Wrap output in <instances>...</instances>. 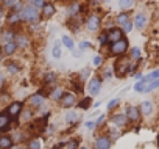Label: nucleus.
<instances>
[{"instance_id":"nucleus-1","label":"nucleus","mask_w":159,"mask_h":149,"mask_svg":"<svg viewBox=\"0 0 159 149\" xmlns=\"http://www.w3.org/2000/svg\"><path fill=\"white\" fill-rule=\"evenodd\" d=\"M20 16H22V22H28V24H36L41 17V13L38 8H34L33 5H25L20 11Z\"/></svg>"},{"instance_id":"nucleus-2","label":"nucleus","mask_w":159,"mask_h":149,"mask_svg":"<svg viewBox=\"0 0 159 149\" xmlns=\"http://www.w3.org/2000/svg\"><path fill=\"white\" fill-rule=\"evenodd\" d=\"M129 64H131V58H126L125 55L117 57V61L114 64V74L117 77H125V74L129 72Z\"/></svg>"},{"instance_id":"nucleus-3","label":"nucleus","mask_w":159,"mask_h":149,"mask_svg":"<svg viewBox=\"0 0 159 149\" xmlns=\"http://www.w3.org/2000/svg\"><path fill=\"white\" fill-rule=\"evenodd\" d=\"M128 50H129V42H128L126 38H123V39H120L117 42L109 44V55L111 57H122Z\"/></svg>"},{"instance_id":"nucleus-4","label":"nucleus","mask_w":159,"mask_h":149,"mask_svg":"<svg viewBox=\"0 0 159 149\" xmlns=\"http://www.w3.org/2000/svg\"><path fill=\"white\" fill-rule=\"evenodd\" d=\"M84 27H86V30H89V32H97L102 25H103V21H102V17L98 16V14H89L86 19H84V24H83Z\"/></svg>"},{"instance_id":"nucleus-5","label":"nucleus","mask_w":159,"mask_h":149,"mask_svg":"<svg viewBox=\"0 0 159 149\" xmlns=\"http://www.w3.org/2000/svg\"><path fill=\"white\" fill-rule=\"evenodd\" d=\"M123 38H125V33H123V30L120 27H114V28L108 30V42L109 44L117 42V41L123 39Z\"/></svg>"},{"instance_id":"nucleus-6","label":"nucleus","mask_w":159,"mask_h":149,"mask_svg":"<svg viewBox=\"0 0 159 149\" xmlns=\"http://www.w3.org/2000/svg\"><path fill=\"white\" fill-rule=\"evenodd\" d=\"M100 90H102V79H100V77L91 79L89 83H88V91H89V94H91V96H97V94L100 93Z\"/></svg>"},{"instance_id":"nucleus-7","label":"nucleus","mask_w":159,"mask_h":149,"mask_svg":"<svg viewBox=\"0 0 159 149\" xmlns=\"http://www.w3.org/2000/svg\"><path fill=\"white\" fill-rule=\"evenodd\" d=\"M75 102H76V94H73V93H64V94L61 96V99H59V104H61V107H64V108L73 107Z\"/></svg>"},{"instance_id":"nucleus-8","label":"nucleus","mask_w":159,"mask_h":149,"mask_svg":"<svg viewBox=\"0 0 159 149\" xmlns=\"http://www.w3.org/2000/svg\"><path fill=\"white\" fill-rule=\"evenodd\" d=\"M7 113H8V116L10 118H17L20 113H22V102H19V101H14V102H11L10 105H8V110H7Z\"/></svg>"},{"instance_id":"nucleus-9","label":"nucleus","mask_w":159,"mask_h":149,"mask_svg":"<svg viewBox=\"0 0 159 149\" xmlns=\"http://www.w3.org/2000/svg\"><path fill=\"white\" fill-rule=\"evenodd\" d=\"M125 115H126L128 121H131V122H136V121H139V119H140V115H142V113H140V108H139V107L129 105V107L126 108Z\"/></svg>"},{"instance_id":"nucleus-10","label":"nucleus","mask_w":159,"mask_h":149,"mask_svg":"<svg viewBox=\"0 0 159 149\" xmlns=\"http://www.w3.org/2000/svg\"><path fill=\"white\" fill-rule=\"evenodd\" d=\"M41 14H42V17L50 19V17H53L56 14V7L52 2H45V5L41 8Z\"/></svg>"},{"instance_id":"nucleus-11","label":"nucleus","mask_w":159,"mask_h":149,"mask_svg":"<svg viewBox=\"0 0 159 149\" xmlns=\"http://www.w3.org/2000/svg\"><path fill=\"white\" fill-rule=\"evenodd\" d=\"M111 122H112L116 127L122 129V127H125V126L128 124V118H126L125 113H117V115H112V116H111Z\"/></svg>"},{"instance_id":"nucleus-12","label":"nucleus","mask_w":159,"mask_h":149,"mask_svg":"<svg viewBox=\"0 0 159 149\" xmlns=\"http://www.w3.org/2000/svg\"><path fill=\"white\" fill-rule=\"evenodd\" d=\"M147 21H148V19H147V16H145L143 13H137V14L134 16V22H133V24H134V28H137V30L142 32V30L147 27Z\"/></svg>"},{"instance_id":"nucleus-13","label":"nucleus","mask_w":159,"mask_h":149,"mask_svg":"<svg viewBox=\"0 0 159 149\" xmlns=\"http://www.w3.org/2000/svg\"><path fill=\"white\" fill-rule=\"evenodd\" d=\"M95 147L97 149H109L111 147V138L106 135H98L95 140Z\"/></svg>"},{"instance_id":"nucleus-14","label":"nucleus","mask_w":159,"mask_h":149,"mask_svg":"<svg viewBox=\"0 0 159 149\" xmlns=\"http://www.w3.org/2000/svg\"><path fill=\"white\" fill-rule=\"evenodd\" d=\"M2 52H3V55H7V57H13V55L17 52V44H16V41H8V42H5L3 47H2Z\"/></svg>"},{"instance_id":"nucleus-15","label":"nucleus","mask_w":159,"mask_h":149,"mask_svg":"<svg viewBox=\"0 0 159 149\" xmlns=\"http://www.w3.org/2000/svg\"><path fill=\"white\" fill-rule=\"evenodd\" d=\"M7 22H8V25H11V27L19 25V24L22 22V16H20V13H13V11H10L8 16H7Z\"/></svg>"},{"instance_id":"nucleus-16","label":"nucleus","mask_w":159,"mask_h":149,"mask_svg":"<svg viewBox=\"0 0 159 149\" xmlns=\"http://www.w3.org/2000/svg\"><path fill=\"white\" fill-rule=\"evenodd\" d=\"M16 44H17V49H24V50H25V49L30 46V39H28L27 35L17 33V36H16Z\"/></svg>"},{"instance_id":"nucleus-17","label":"nucleus","mask_w":159,"mask_h":149,"mask_svg":"<svg viewBox=\"0 0 159 149\" xmlns=\"http://www.w3.org/2000/svg\"><path fill=\"white\" fill-rule=\"evenodd\" d=\"M44 101H45V96L41 94V93H36V94H33V96L28 99V102H30L31 107H41V105L44 104Z\"/></svg>"},{"instance_id":"nucleus-18","label":"nucleus","mask_w":159,"mask_h":149,"mask_svg":"<svg viewBox=\"0 0 159 149\" xmlns=\"http://www.w3.org/2000/svg\"><path fill=\"white\" fill-rule=\"evenodd\" d=\"M13 146V137L3 135L0 137V149H10Z\"/></svg>"},{"instance_id":"nucleus-19","label":"nucleus","mask_w":159,"mask_h":149,"mask_svg":"<svg viewBox=\"0 0 159 149\" xmlns=\"http://www.w3.org/2000/svg\"><path fill=\"white\" fill-rule=\"evenodd\" d=\"M10 116L5 113H0V130H8L10 129Z\"/></svg>"},{"instance_id":"nucleus-20","label":"nucleus","mask_w":159,"mask_h":149,"mask_svg":"<svg viewBox=\"0 0 159 149\" xmlns=\"http://www.w3.org/2000/svg\"><path fill=\"white\" fill-rule=\"evenodd\" d=\"M7 71H8L10 76H17V74L20 72V66H19L17 63L11 61V63H8V64H7Z\"/></svg>"},{"instance_id":"nucleus-21","label":"nucleus","mask_w":159,"mask_h":149,"mask_svg":"<svg viewBox=\"0 0 159 149\" xmlns=\"http://www.w3.org/2000/svg\"><path fill=\"white\" fill-rule=\"evenodd\" d=\"M2 36H3V41H5V42H8V41H16L17 33H16V32L13 30V27H11V28L5 30V32L2 33Z\"/></svg>"},{"instance_id":"nucleus-22","label":"nucleus","mask_w":159,"mask_h":149,"mask_svg":"<svg viewBox=\"0 0 159 149\" xmlns=\"http://www.w3.org/2000/svg\"><path fill=\"white\" fill-rule=\"evenodd\" d=\"M151 112H153V104L150 101H143L142 105H140V113L148 116V115H151Z\"/></svg>"},{"instance_id":"nucleus-23","label":"nucleus","mask_w":159,"mask_h":149,"mask_svg":"<svg viewBox=\"0 0 159 149\" xmlns=\"http://www.w3.org/2000/svg\"><path fill=\"white\" fill-rule=\"evenodd\" d=\"M61 46H62L61 41H58V42H55V46H53V49H52V55H53L55 60H59L61 55H62V47H61Z\"/></svg>"},{"instance_id":"nucleus-24","label":"nucleus","mask_w":159,"mask_h":149,"mask_svg":"<svg viewBox=\"0 0 159 149\" xmlns=\"http://www.w3.org/2000/svg\"><path fill=\"white\" fill-rule=\"evenodd\" d=\"M114 21H116V24L120 27V25H123L125 22H128V21H129V14H128V13H125V11H123V13H119V14L116 16V19H114Z\"/></svg>"},{"instance_id":"nucleus-25","label":"nucleus","mask_w":159,"mask_h":149,"mask_svg":"<svg viewBox=\"0 0 159 149\" xmlns=\"http://www.w3.org/2000/svg\"><path fill=\"white\" fill-rule=\"evenodd\" d=\"M78 118H80V113H76V112H67L66 116H64V121L69 122V124H73V122L78 121Z\"/></svg>"},{"instance_id":"nucleus-26","label":"nucleus","mask_w":159,"mask_h":149,"mask_svg":"<svg viewBox=\"0 0 159 149\" xmlns=\"http://www.w3.org/2000/svg\"><path fill=\"white\" fill-rule=\"evenodd\" d=\"M61 44H62L64 47H67L69 50H73V49H75V42H73V39H72L70 36H67V35L61 38Z\"/></svg>"},{"instance_id":"nucleus-27","label":"nucleus","mask_w":159,"mask_h":149,"mask_svg":"<svg viewBox=\"0 0 159 149\" xmlns=\"http://www.w3.org/2000/svg\"><path fill=\"white\" fill-rule=\"evenodd\" d=\"M156 88H159V79H156V80H153V82L145 83V87H143V91H142V93H150V91H154Z\"/></svg>"},{"instance_id":"nucleus-28","label":"nucleus","mask_w":159,"mask_h":149,"mask_svg":"<svg viewBox=\"0 0 159 149\" xmlns=\"http://www.w3.org/2000/svg\"><path fill=\"white\" fill-rule=\"evenodd\" d=\"M156 79H159V69H154V71H151L150 74H147V76L142 79L145 83H148V82H153V80H156Z\"/></svg>"},{"instance_id":"nucleus-29","label":"nucleus","mask_w":159,"mask_h":149,"mask_svg":"<svg viewBox=\"0 0 159 149\" xmlns=\"http://www.w3.org/2000/svg\"><path fill=\"white\" fill-rule=\"evenodd\" d=\"M97 41H98L100 47H105L106 44H109V42H108V32H106V30H105V32H100V35L97 36Z\"/></svg>"},{"instance_id":"nucleus-30","label":"nucleus","mask_w":159,"mask_h":149,"mask_svg":"<svg viewBox=\"0 0 159 149\" xmlns=\"http://www.w3.org/2000/svg\"><path fill=\"white\" fill-rule=\"evenodd\" d=\"M129 58H131V61L140 60V49L139 47H131L129 49Z\"/></svg>"},{"instance_id":"nucleus-31","label":"nucleus","mask_w":159,"mask_h":149,"mask_svg":"<svg viewBox=\"0 0 159 149\" xmlns=\"http://www.w3.org/2000/svg\"><path fill=\"white\" fill-rule=\"evenodd\" d=\"M62 94H64V90H62L61 87L53 88V91H50V97H52V99H55V101H59Z\"/></svg>"},{"instance_id":"nucleus-32","label":"nucleus","mask_w":159,"mask_h":149,"mask_svg":"<svg viewBox=\"0 0 159 149\" xmlns=\"http://www.w3.org/2000/svg\"><path fill=\"white\" fill-rule=\"evenodd\" d=\"M133 5H134V0H119V8L123 11L129 10Z\"/></svg>"},{"instance_id":"nucleus-33","label":"nucleus","mask_w":159,"mask_h":149,"mask_svg":"<svg viewBox=\"0 0 159 149\" xmlns=\"http://www.w3.org/2000/svg\"><path fill=\"white\" fill-rule=\"evenodd\" d=\"M56 82V74L55 72H47L45 77H44V83L48 85V83H55Z\"/></svg>"},{"instance_id":"nucleus-34","label":"nucleus","mask_w":159,"mask_h":149,"mask_svg":"<svg viewBox=\"0 0 159 149\" xmlns=\"http://www.w3.org/2000/svg\"><path fill=\"white\" fill-rule=\"evenodd\" d=\"M103 61H105V57H103V55H95V57L92 58L94 67H102V66H103Z\"/></svg>"},{"instance_id":"nucleus-35","label":"nucleus","mask_w":159,"mask_h":149,"mask_svg":"<svg viewBox=\"0 0 159 149\" xmlns=\"http://www.w3.org/2000/svg\"><path fill=\"white\" fill-rule=\"evenodd\" d=\"M120 28L123 30V33H125V35H128V33H131V32H133V28H134V24H133L131 21H128V22H125L123 25H120Z\"/></svg>"},{"instance_id":"nucleus-36","label":"nucleus","mask_w":159,"mask_h":149,"mask_svg":"<svg viewBox=\"0 0 159 149\" xmlns=\"http://www.w3.org/2000/svg\"><path fill=\"white\" fill-rule=\"evenodd\" d=\"M91 105H92V99H91V97H84L81 102L78 104V107H80V108H83V110H88Z\"/></svg>"},{"instance_id":"nucleus-37","label":"nucleus","mask_w":159,"mask_h":149,"mask_svg":"<svg viewBox=\"0 0 159 149\" xmlns=\"http://www.w3.org/2000/svg\"><path fill=\"white\" fill-rule=\"evenodd\" d=\"M45 2H47V0H28V3L33 5L34 8H38V10H41L45 5Z\"/></svg>"},{"instance_id":"nucleus-38","label":"nucleus","mask_w":159,"mask_h":149,"mask_svg":"<svg viewBox=\"0 0 159 149\" xmlns=\"http://www.w3.org/2000/svg\"><path fill=\"white\" fill-rule=\"evenodd\" d=\"M28 149H41V141L38 138H33L28 141Z\"/></svg>"},{"instance_id":"nucleus-39","label":"nucleus","mask_w":159,"mask_h":149,"mask_svg":"<svg viewBox=\"0 0 159 149\" xmlns=\"http://www.w3.org/2000/svg\"><path fill=\"white\" fill-rule=\"evenodd\" d=\"M17 2H19V0H2V7H3V8H10V10H11Z\"/></svg>"},{"instance_id":"nucleus-40","label":"nucleus","mask_w":159,"mask_h":149,"mask_svg":"<svg viewBox=\"0 0 159 149\" xmlns=\"http://www.w3.org/2000/svg\"><path fill=\"white\" fill-rule=\"evenodd\" d=\"M89 74H91V71H89L88 67H84L83 71H80V74H78V76H80V80H81V82H84V80L89 77Z\"/></svg>"},{"instance_id":"nucleus-41","label":"nucleus","mask_w":159,"mask_h":149,"mask_svg":"<svg viewBox=\"0 0 159 149\" xmlns=\"http://www.w3.org/2000/svg\"><path fill=\"white\" fill-rule=\"evenodd\" d=\"M102 76H103V79H111V77L114 76V67H112V66H111V67H106V69L103 71Z\"/></svg>"},{"instance_id":"nucleus-42","label":"nucleus","mask_w":159,"mask_h":149,"mask_svg":"<svg viewBox=\"0 0 159 149\" xmlns=\"http://www.w3.org/2000/svg\"><path fill=\"white\" fill-rule=\"evenodd\" d=\"M143 87H145V82H143V80H139V82L134 85V91H136V93H142V91H143Z\"/></svg>"},{"instance_id":"nucleus-43","label":"nucleus","mask_w":159,"mask_h":149,"mask_svg":"<svg viewBox=\"0 0 159 149\" xmlns=\"http://www.w3.org/2000/svg\"><path fill=\"white\" fill-rule=\"evenodd\" d=\"M78 147V140H70L66 146H64V149H76Z\"/></svg>"},{"instance_id":"nucleus-44","label":"nucleus","mask_w":159,"mask_h":149,"mask_svg":"<svg viewBox=\"0 0 159 149\" xmlns=\"http://www.w3.org/2000/svg\"><path fill=\"white\" fill-rule=\"evenodd\" d=\"M91 47H92L91 41H86V39H84V41H81V42H80V49H81L83 52H84L86 49H91Z\"/></svg>"},{"instance_id":"nucleus-45","label":"nucleus","mask_w":159,"mask_h":149,"mask_svg":"<svg viewBox=\"0 0 159 149\" xmlns=\"http://www.w3.org/2000/svg\"><path fill=\"white\" fill-rule=\"evenodd\" d=\"M119 105V99H111L109 102H108V110H112L114 107H117Z\"/></svg>"},{"instance_id":"nucleus-46","label":"nucleus","mask_w":159,"mask_h":149,"mask_svg":"<svg viewBox=\"0 0 159 149\" xmlns=\"http://www.w3.org/2000/svg\"><path fill=\"white\" fill-rule=\"evenodd\" d=\"M84 126H86V129H88V130H94V129L97 127V122H95V121H88Z\"/></svg>"},{"instance_id":"nucleus-47","label":"nucleus","mask_w":159,"mask_h":149,"mask_svg":"<svg viewBox=\"0 0 159 149\" xmlns=\"http://www.w3.org/2000/svg\"><path fill=\"white\" fill-rule=\"evenodd\" d=\"M72 55H73L75 58H80V57H83V50H81V49H78V50L73 49V50H72Z\"/></svg>"},{"instance_id":"nucleus-48","label":"nucleus","mask_w":159,"mask_h":149,"mask_svg":"<svg viewBox=\"0 0 159 149\" xmlns=\"http://www.w3.org/2000/svg\"><path fill=\"white\" fill-rule=\"evenodd\" d=\"M3 85H5V76H3L2 72H0V90L3 88Z\"/></svg>"},{"instance_id":"nucleus-49","label":"nucleus","mask_w":159,"mask_h":149,"mask_svg":"<svg viewBox=\"0 0 159 149\" xmlns=\"http://www.w3.org/2000/svg\"><path fill=\"white\" fill-rule=\"evenodd\" d=\"M134 79H136V80L139 82V80H142V79H143V76H142L140 72H134Z\"/></svg>"},{"instance_id":"nucleus-50","label":"nucleus","mask_w":159,"mask_h":149,"mask_svg":"<svg viewBox=\"0 0 159 149\" xmlns=\"http://www.w3.org/2000/svg\"><path fill=\"white\" fill-rule=\"evenodd\" d=\"M31 118V112L30 110H27L25 113H24V119H30Z\"/></svg>"},{"instance_id":"nucleus-51","label":"nucleus","mask_w":159,"mask_h":149,"mask_svg":"<svg viewBox=\"0 0 159 149\" xmlns=\"http://www.w3.org/2000/svg\"><path fill=\"white\" fill-rule=\"evenodd\" d=\"M10 149H28V147H25V146H20V144H16V146L13 144Z\"/></svg>"},{"instance_id":"nucleus-52","label":"nucleus","mask_w":159,"mask_h":149,"mask_svg":"<svg viewBox=\"0 0 159 149\" xmlns=\"http://www.w3.org/2000/svg\"><path fill=\"white\" fill-rule=\"evenodd\" d=\"M103 119H105V116H103V115H102V116H100V118H98V119H97V121H95V122H97V126H100V124H102V122H103Z\"/></svg>"},{"instance_id":"nucleus-53","label":"nucleus","mask_w":159,"mask_h":149,"mask_svg":"<svg viewBox=\"0 0 159 149\" xmlns=\"http://www.w3.org/2000/svg\"><path fill=\"white\" fill-rule=\"evenodd\" d=\"M2 19H3V7L0 5V21H2Z\"/></svg>"},{"instance_id":"nucleus-54","label":"nucleus","mask_w":159,"mask_h":149,"mask_svg":"<svg viewBox=\"0 0 159 149\" xmlns=\"http://www.w3.org/2000/svg\"><path fill=\"white\" fill-rule=\"evenodd\" d=\"M53 149H62V144H59V146H56V147H53Z\"/></svg>"},{"instance_id":"nucleus-55","label":"nucleus","mask_w":159,"mask_h":149,"mask_svg":"<svg viewBox=\"0 0 159 149\" xmlns=\"http://www.w3.org/2000/svg\"><path fill=\"white\" fill-rule=\"evenodd\" d=\"M103 2H111V0H103Z\"/></svg>"},{"instance_id":"nucleus-56","label":"nucleus","mask_w":159,"mask_h":149,"mask_svg":"<svg viewBox=\"0 0 159 149\" xmlns=\"http://www.w3.org/2000/svg\"><path fill=\"white\" fill-rule=\"evenodd\" d=\"M81 149H88V147H81Z\"/></svg>"},{"instance_id":"nucleus-57","label":"nucleus","mask_w":159,"mask_h":149,"mask_svg":"<svg viewBox=\"0 0 159 149\" xmlns=\"http://www.w3.org/2000/svg\"><path fill=\"white\" fill-rule=\"evenodd\" d=\"M157 143H159V140H157Z\"/></svg>"},{"instance_id":"nucleus-58","label":"nucleus","mask_w":159,"mask_h":149,"mask_svg":"<svg viewBox=\"0 0 159 149\" xmlns=\"http://www.w3.org/2000/svg\"><path fill=\"white\" fill-rule=\"evenodd\" d=\"M95 149H97V147H95Z\"/></svg>"}]
</instances>
